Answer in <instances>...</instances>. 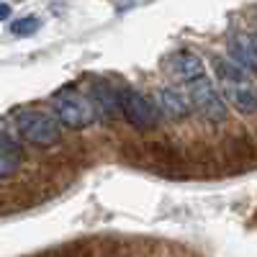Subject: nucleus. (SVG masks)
<instances>
[{
	"label": "nucleus",
	"mask_w": 257,
	"mask_h": 257,
	"mask_svg": "<svg viewBox=\"0 0 257 257\" xmlns=\"http://www.w3.org/2000/svg\"><path fill=\"white\" fill-rule=\"evenodd\" d=\"M213 70H216L224 100H229L234 108L244 116L257 113V85L252 82L247 70L239 67L237 62H229V59H221V57L213 59Z\"/></svg>",
	"instance_id": "f257e3e1"
},
{
	"label": "nucleus",
	"mask_w": 257,
	"mask_h": 257,
	"mask_svg": "<svg viewBox=\"0 0 257 257\" xmlns=\"http://www.w3.org/2000/svg\"><path fill=\"white\" fill-rule=\"evenodd\" d=\"M188 100L193 105V111H198L206 121L211 123H224L226 121V103H224V95L216 90L206 75L188 82Z\"/></svg>",
	"instance_id": "f03ea898"
},
{
	"label": "nucleus",
	"mask_w": 257,
	"mask_h": 257,
	"mask_svg": "<svg viewBox=\"0 0 257 257\" xmlns=\"http://www.w3.org/2000/svg\"><path fill=\"white\" fill-rule=\"evenodd\" d=\"M18 134L36 147H52L59 142L62 128H59V121L44 111H21L18 113Z\"/></svg>",
	"instance_id": "7ed1b4c3"
},
{
	"label": "nucleus",
	"mask_w": 257,
	"mask_h": 257,
	"mask_svg": "<svg viewBox=\"0 0 257 257\" xmlns=\"http://www.w3.org/2000/svg\"><path fill=\"white\" fill-rule=\"evenodd\" d=\"M118 108H121V116L132 123L137 132H149L155 128L157 121H160V108L144 98L142 93H134V90H121L118 93Z\"/></svg>",
	"instance_id": "20e7f679"
},
{
	"label": "nucleus",
	"mask_w": 257,
	"mask_h": 257,
	"mask_svg": "<svg viewBox=\"0 0 257 257\" xmlns=\"http://www.w3.org/2000/svg\"><path fill=\"white\" fill-rule=\"evenodd\" d=\"M54 108H57V121L67 128H75V132L95 121V108L80 93H70V90L59 93L54 98Z\"/></svg>",
	"instance_id": "39448f33"
},
{
	"label": "nucleus",
	"mask_w": 257,
	"mask_h": 257,
	"mask_svg": "<svg viewBox=\"0 0 257 257\" xmlns=\"http://www.w3.org/2000/svg\"><path fill=\"white\" fill-rule=\"evenodd\" d=\"M167 70H170V75H175L180 82L188 85V82L206 75V64L198 54H193V52H175L167 59Z\"/></svg>",
	"instance_id": "423d86ee"
},
{
	"label": "nucleus",
	"mask_w": 257,
	"mask_h": 257,
	"mask_svg": "<svg viewBox=\"0 0 257 257\" xmlns=\"http://www.w3.org/2000/svg\"><path fill=\"white\" fill-rule=\"evenodd\" d=\"M229 54L231 62H237L239 67L257 72V39L249 34H231L229 36Z\"/></svg>",
	"instance_id": "0eeeda50"
},
{
	"label": "nucleus",
	"mask_w": 257,
	"mask_h": 257,
	"mask_svg": "<svg viewBox=\"0 0 257 257\" xmlns=\"http://www.w3.org/2000/svg\"><path fill=\"white\" fill-rule=\"evenodd\" d=\"M157 108L160 113H165L167 118H175V121H183L190 116L193 105L188 100V93H180L178 88H162L157 93Z\"/></svg>",
	"instance_id": "6e6552de"
},
{
	"label": "nucleus",
	"mask_w": 257,
	"mask_h": 257,
	"mask_svg": "<svg viewBox=\"0 0 257 257\" xmlns=\"http://www.w3.org/2000/svg\"><path fill=\"white\" fill-rule=\"evenodd\" d=\"M226 157L239 167H257V147L247 134H237L226 142Z\"/></svg>",
	"instance_id": "1a4fd4ad"
},
{
	"label": "nucleus",
	"mask_w": 257,
	"mask_h": 257,
	"mask_svg": "<svg viewBox=\"0 0 257 257\" xmlns=\"http://www.w3.org/2000/svg\"><path fill=\"white\" fill-rule=\"evenodd\" d=\"M18 165H21V149H18V144L8 134L0 132V180L11 178L18 170Z\"/></svg>",
	"instance_id": "9d476101"
},
{
	"label": "nucleus",
	"mask_w": 257,
	"mask_h": 257,
	"mask_svg": "<svg viewBox=\"0 0 257 257\" xmlns=\"http://www.w3.org/2000/svg\"><path fill=\"white\" fill-rule=\"evenodd\" d=\"M95 100H98V108H100L103 113L113 116V113L118 111V90L108 88L105 82L95 85Z\"/></svg>",
	"instance_id": "9b49d317"
},
{
	"label": "nucleus",
	"mask_w": 257,
	"mask_h": 257,
	"mask_svg": "<svg viewBox=\"0 0 257 257\" xmlns=\"http://www.w3.org/2000/svg\"><path fill=\"white\" fill-rule=\"evenodd\" d=\"M39 26H41V21L36 16H24V18H16L11 24V34L26 39V36H34L39 31Z\"/></svg>",
	"instance_id": "f8f14e48"
},
{
	"label": "nucleus",
	"mask_w": 257,
	"mask_h": 257,
	"mask_svg": "<svg viewBox=\"0 0 257 257\" xmlns=\"http://www.w3.org/2000/svg\"><path fill=\"white\" fill-rule=\"evenodd\" d=\"M11 16V6L8 3H0V21H6Z\"/></svg>",
	"instance_id": "ddd939ff"
}]
</instances>
